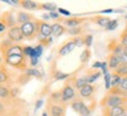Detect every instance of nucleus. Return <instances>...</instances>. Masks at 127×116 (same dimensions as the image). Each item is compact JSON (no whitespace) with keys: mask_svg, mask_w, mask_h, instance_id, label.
<instances>
[{"mask_svg":"<svg viewBox=\"0 0 127 116\" xmlns=\"http://www.w3.org/2000/svg\"><path fill=\"white\" fill-rule=\"evenodd\" d=\"M127 104V98L119 96L115 94L107 93L104 97L100 100V107L101 109L104 108H114V107H120V106H126Z\"/></svg>","mask_w":127,"mask_h":116,"instance_id":"obj_1","label":"nucleus"},{"mask_svg":"<svg viewBox=\"0 0 127 116\" xmlns=\"http://www.w3.org/2000/svg\"><path fill=\"white\" fill-rule=\"evenodd\" d=\"M23 35L27 40H33L38 36V29H39V20H32L30 23H26L20 26Z\"/></svg>","mask_w":127,"mask_h":116,"instance_id":"obj_2","label":"nucleus"},{"mask_svg":"<svg viewBox=\"0 0 127 116\" xmlns=\"http://www.w3.org/2000/svg\"><path fill=\"white\" fill-rule=\"evenodd\" d=\"M5 62L7 63L8 66H12L14 68L18 69H27V61H26V56L24 54H19V55H9L4 58Z\"/></svg>","mask_w":127,"mask_h":116,"instance_id":"obj_3","label":"nucleus"},{"mask_svg":"<svg viewBox=\"0 0 127 116\" xmlns=\"http://www.w3.org/2000/svg\"><path fill=\"white\" fill-rule=\"evenodd\" d=\"M77 97V90L72 87L71 83H66L64 86V88L60 90V102L67 103L73 101Z\"/></svg>","mask_w":127,"mask_h":116,"instance_id":"obj_4","label":"nucleus"},{"mask_svg":"<svg viewBox=\"0 0 127 116\" xmlns=\"http://www.w3.org/2000/svg\"><path fill=\"white\" fill-rule=\"evenodd\" d=\"M7 39L9 41H12L13 44H19V42H21V41L25 39L23 35V32H21V28L20 26H13L8 28V31H7Z\"/></svg>","mask_w":127,"mask_h":116,"instance_id":"obj_5","label":"nucleus"},{"mask_svg":"<svg viewBox=\"0 0 127 116\" xmlns=\"http://www.w3.org/2000/svg\"><path fill=\"white\" fill-rule=\"evenodd\" d=\"M95 92H96V86L93 83V85H90L87 83L82 87L81 89L78 90V95L79 97L82 98V100H88V98H93L95 95Z\"/></svg>","mask_w":127,"mask_h":116,"instance_id":"obj_6","label":"nucleus"},{"mask_svg":"<svg viewBox=\"0 0 127 116\" xmlns=\"http://www.w3.org/2000/svg\"><path fill=\"white\" fill-rule=\"evenodd\" d=\"M126 110H127V104L114 108H104L102 109V116H124Z\"/></svg>","mask_w":127,"mask_h":116,"instance_id":"obj_7","label":"nucleus"},{"mask_svg":"<svg viewBox=\"0 0 127 116\" xmlns=\"http://www.w3.org/2000/svg\"><path fill=\"white\" fill-rule=\"evenodd\" d=\"M47 109H48L47 113L50 116H65V113H66L65 106H61L58 103L50 102L47 104Z\"/></svg>","mask_w":127,"mask_h":116,"instance_id":"obj_8","label":"nucleus"},{"mask_svg":"<svg viewBox=\"0 0 127 116\" xmlns=\"http://www.w3.org/2000/svg\"><path fill=\"white\" fill-rule=\"evenodd\" d=\"M38 35L41 36V38H51L52 36V25H50L46 21H40L39 20Z\"/></svg>","mask_w":127,"mask_h":116,"instance_id":"obj_9","label":"nucleus"},{"mask_svg":"<svg viewBox=\"0 0 127 116\" xmlns=\"http://www.w3.org/2000/svg\"><path fill=\"white\" fill-rule=\"evenodd\" d=\"M1 23H4L6 27H11L17 26V19L14 17V14L12 11H7V12H4L2 15H1Z\"/></svg>","mask_w":127,"mask_h":116,"instance_id":"obj_10","label":"nucleus"},{"mask_svg":"<svg viewBox=\"0 0 127 116\" xmlns=\"http://www.w3.org/2000/svg\"><path fill=\"white\" fill-rule=\"evenodd\" d=\"M74 48H77L75 47V44H74V40H68L66 41L64 45L60 46L59 50H58V54H59L60 56H66L68 54H71L74 50Z\"/></svg>","mask_w":127,"mask_h":116,"instance_id":"obj_11","label":"nucleus"},{"mask_svg":"<svg viewBox=\"0 0 127 116\" xmlns=\"http://www.w3.org/2000/svg\"><path fill=\"white\" fill-rule=\"evenodd\" d=\"M15 19H17V25H18V26H21V25H24V23H30V21H32V20H34L35 18H34L31 13H28V12L20 11V12L17 13Z\"/></svg>","mask_w":127,"mask_h":116,"instance_id":"obj_12","label":"nucleus"},{"mask_svg":"<svg viewBox=\"0 0 127 116\" xmlns=\"http://www.w3.org/2000/svg\"><path fill=\"white\" fill-rule=\"evenodd\" d=\"M86 21V18H68L64 20L63 25L67 28H74V27H80L81 23Z\"/></svg>","mask_w":127,"mask_h":116,"instance_id":"obj_13","label":"nucleus"},{"mask_svg":"<svg viewBox=\"0 0 127 116\" xmlns=\"http://www.w3.org/2000/svg\"><path fill=\"white\" fill-rule=\"evenodd\" d=\"M19 5L24 9H27V11H39L40 9V4L36 1H33V0H21V1H19Z\"/></svg>","mask_w":127,"mask_h":116,"instance_id":"obj_14","label":"nucleus"},{"mask_svg":"<svg viewBox=\"0 0 127 116\" xmlns=\"http://www.w3.org/2000/svg\"><path fill=\"white\" fill-rule=\"evenodd\" d=\"M108 50L109 54H113L115 56H119L124 53V46L120 45L119 41H112L111 44H108Z\"/></svg>","mask_w":127,"mask_h":116,"instance_id":"obj_15","label":"nucleus"},{"mask_svg":"<svg viewBox=\"0 0 127 116\" xmlns=\"http://www.w3.org/2000/svg\"><path fill=\"white\" fill-rule=\"evenodd\" d=\"M92 23H94L95 25H98V26L102 27V28H106V26L108 25V23L111 21V19L108 17H106V15H95V17H92L90 18Z\"/></svg>","mask_w":127,"mask_h":116,"instance_id":"obj_16","label":"nucleus"},{"mask_svg":"<svg viewBox=\"0 0 127 116\" xmlns=\"http://www.w3.org/2000/svg\"><path fill=\"white\" fill-rule=\"evenodd\" d=\"M66 31H67V28L64 26L63 23H54L52 25V36H54V38H59V36L64 35L66 33Z\"/></svg>","mask_w":127,"mask_h":116,"instance_id":"obj_17","label":"nucleus"},{"mask_svg":"<svg viewBox=\"0 0 127 116\" xmlns=\"http://www.w3.org/2000/svg\"><path fill=\"white\" fill-rule=\"evenodd\" d=\"M85 106H86L85 101L80 97H75L73 101H71V108H72L77 114H80V112L85 108Z\"/></svg>","mask_w":127,"mask_h":116,"instance_id":"obj_18","label":"nucleus"},{"mask_svg":"<svg viewBox=\"0 0 127 116\" xmlns=\"http://www.w3.org/2000/svg\"><path fill=\"white\" fill-rule=\"evenodd\" d=\"M87 76L84 75V76H78V77H74L72 80V87L74 88L75 90H79L81 89L82 87L85 85H87Z\"/></svg>","mask_w":127,"mask_h":116,"instance_id":"obj_19","label":"nucleus"},{"mask_svg":"<svg viewBox=\"0 0 127 116\" xmlns=\"http://www.w3.org/2000/svg\"><path fill=\"white\" fill-rule=\"evenodd\" d=\"M107 66H108V69L114 71L119 66H121V65H120V61H119V58L115 56V55H113V54H109L108 59H107Z\"/></svg>","mask_w":127,"mask_h":116,"instance_id":"obj_20","label":"nucleus"},{"mask_svg":"<svg viewBox=\"0 0 127 116\" xmlns=\"http://www.w3.org/2000/svg\"><path fill=\"white\" fill-rule=\"evenodd\" d=\"M19 54H23V46L20 45H12L6 52L4 53V58L9 56V55H19Z\"/></svg>","mask_w":127,"mask_h":116,"instance_id":"obj_21","label":"nucleus"},{"mask_svg":"<svg viewBox=\"0 0 127 116\" xmlns=\"http://www.w3.org/2000/svg\"><path fill=\"white\" fill-rule=\"evenodd\" d=\"M9 81V73L6 69V67H4L2 65H0V85L7 83Z\"/></svg>","mask_w":127,"mask_h":116,"instance_id":"obj_22","label":"nucleus"},{"mask_svg":"<svg viewBox=\"0 0 127 116\" xmlns=\"http://www.w3.org/2000/svg\"><path fill=\"white\" fill-rule=\"evenodd\" d=\"M102 75L101 74V71L100 70H95V71H93V70H91V74H87V82L90 83V85H93L95 81L99 79L100 76Z\"/></svg>","mask_w":127,"mask_h":116,"instance_id":"obj_23","label":"nucleus"},{"mask_svg":"<svg viewBox=\"0 0 127 116\" xmlns=\"http://www.w3.org/2000/svg\"><path fill=\"white\" fill-rule=\"evenodd\" d=\"M91 56H92V52L90 50V48H85L81 52V54H80V62L84 63V65L90 61Z\"/></svg>","mask_w":127,"mask_h":116,"instance_id":"obj_24","label":"nucleus"},{"mask_svg":"<svg viewBox=\"0 0 127 116\" xmlns=\"http://www.w3.org/2000/svg\"><path fill=\"white\" fill-rule=\"evenodd\" d=\"M11 97V89L4 85H0V100H7Z\"/></svg>","mask_w":127,"mask_h":116,"instance_id":"obj_25","label":"nucleus"},{"mask_svg":"<svg viewBox=\"0 0 127 116\" xmlns=\"http://www.w3.org/2000/svg\"><path fill=\"white\" fill-rule=\"evenodd\" d=\"M40 9H45L48 12H55L58 11V6L54 2H42L40 4Z\"/></svg>","mask_w":127,"mask_h":116,"instance_id":"obj_26","label":"nucleus"},{"mask_svg":"<svg viewBox=\"0 0 127 116\" xmlns=\"http://www.w3.org/2000/svg\"><path fill=\"white\" fill-rule=\"evenodd\" d=\"M82 32H84V28L80 26V27H74V28H67L66 33L69 34V35L75 36V38H77V36H81Z\"/></svg>","mask_w":127,"mask_h":116,"instance_id":"obj_27","label":"nucleus"},{"mask_svg":"<svg viewBox=\"0 0 127 116\" xmlns=\"http://www.w3.org/2000/svg\"><path fill=\"white\" fill-rule=\"evenodd\" d=\"M25 74L27 76H34V77H36V79H41V73L38 69H35V68H27L26 70H25Z\"/></svg>","mask_w":127,"mask_h":116,"instance_id":"obj_28","label":"nucleus"},{"mask_svg":"<svg viewBox=\"0 0 127 116\" xmlns=\"http://www.w3.org/2000/svg\"><path fill=\"white\" fill-rule=\"evenodd\" d=\"M113 73L117 74V75H119V76H121V77L127 76V65H121V66H119Z\"/></svg>","mask_w":127,"mask_h":116,"instance_id":"obj_29","label":"nucleus"},{"mask_svg":"<svg viewBox=\"0 0 127 116\" xmlns=\"http://www.w3.org/2000/svg\"><path fill=\"white\" fill-rule=\"evenodd\" d=\"M121 76L117 75V74H112V80H111V88H117V87H119V85H120V82H121Z\"/></svg>","mask_w":127,"mask_h":116,"instance_id":"obj_30","label":"nucleus"},{"mask_svg":"<svg viewBox=\"0 0 127 116\" xmlns=\"http://www.w3.org/2000/svg\"><path fill=\"white\" fill-rule=\"evenodd\" d=\"M12 45H13V42H12V41H9L8 39H5V40H2L1 42H0V50H1L2 54H4Z\"/></svg>","mask_w":127,"mask_h":116,"instance_id":"obj_31","label":"nucleus"},{"mask_svg":"<svg viewBox=\"0 0 127 116\" xmlns=\"http://www.w3.org/2000/svg\"><path fill=\"white\" fill-rule=\"evenodd\" d=\"M71 77V74L68 73H63V71H55L54 73V79L55 80H66V79H69Z\"/></svg>","mask_w":127,"mask_h":116,"instance_id":"obj_32","label":"nucleus"},{"mask_svg":"<svg viewBox=\"0 0 127 116\" xmlns=\"http://www.w3.org/2000/svg\"><path fill=\"white\" fill-rule=\"evenodd\" d=\"M82 38H84V46H86V48H90L92 46V42H93V35L85 34V35H82Z\"/></svg>","mask_w":127,"mask_h":116,"instance_id":"obj_33","label":"nucleus"},{"mask_svg":"<svg viewBox=\"0 0 127 116\" xmlns=\"http://www.w3.org/2000/svg\"><path fill=\"white\" fill-rule=\"evenodd\" d=\"M118 25H119V23H118V20H117V19H113V20L111 19V21L108 23V25L106 26L105 29H106V31H114V29L118 27Z\"/></svg>","mask_w":127,"mask_h":116,"instance_id":"obj_34","label":"nucleus"},{"mask_svg":"<svg viewBox=\"0 0 127 116\" xmlns=\"http://www.w3.org/2000/svg\"><path fill=\"white\" fill-rule=\"evenodd\" d=\"M42 53H44V46L42 45H39L38 46H35L34 47V58H36V59H39L42 55Z\"/></svg>","mask_w":127,"mask_h":116,"instance_id":"obj_35","label":"nucleus"},{"mask_svg":"<svg viewBox=\"0 0 127 116\" xmlns=\"http://www.w3.org/2000/svg\"><path fill=\"white\" fill-rule=\"evenodd\" d=\"M104 79H105V88L107 90L111 89V80H112V74L111 73H107L104 75Z\"/></svg>","mask_w":127,"mask_h":116,"instance_id":"obj_36","label":"nucleus"},{"mask_svg":"<svg viewBox=\"0 0 127 116\" xmlns=\"http://www.w3.org/2000/svg\"><path fill=\"white\" fill-rule=\"evenodd\" d=\"M118 88L119 89H121L124 93L127 95V76H125V77L121 79V82H120V85H119Z\"/></svg>","mask_w":127,"mask_h":116,"instance_id":"obj_37","label":"nucleus"},{"mask_svg":"<svg viewBox=\"0 0 127 116\" xmlns=\"http://www.w3.org/2000/svg\"><path fill=\"white\" fill-rule=\"evenodd\" d=\"M119 42L120 45L124 46V47H127V33L125 31L120 34V39H119Z\"/></svg>","mask_w":127,"mask_h":116,"instance_id":"obj_38","label":"nucleus"},{"mask_svg":"<svg viewBox=\"0 0 127 116\" xmlns=\"http://www.w3.org/2000/svg\"><path fill=\"white\" fill-rule=\"evenodd\" d=\"M73 40H74V44H75V47H81V46H84V38H82V35L77 36V38H74Z\"/></svg>","mask_w":127,"mask_h":116,"instance_id":"obj_39","label":"nucleus"},{"mask_svg":"<svg viewBox=\"0 0 127 116\" xmlns=\"http://www.w3.org/2000/svg\"><path fill=\"white\" fill-rule=\"evenodd\" d=\"M100 71H101V74H102V75H105V74L109 73V71H108V66H107V62H101Z\"/></svg>","mask_w":127,"mask_h":116,"instance_id":"obj_40","label":"nucleus"},{"mask_svg":"<svg viewBox=\"0 0 127 116\" xmlns=\"http://www.w3.org/2000/svg\"><path fill=\"white\" fill-rule=\"evenodd\" d=\"M119 61H120V65H127V54L123 53L121 55H119Z\"/></svg>","mask_w":127,"mask_h":116,"instance_id":"obj_41","label":"nucleus"},{"mask_svg":"<svg viewBox=\"0 0 127 116\" xmlns=\"http://www.w3.org/2000/svg\"><path fill=\"white\" fill-rule=\"evenodd\" d=\"M57 12H58L60 15H65V17H69V15H71V12L67 11V9H65V8H58Z\"/></svg>","mask_w":127,"mask_h":116,"instance_id":"obj_42","label":"nucleus"},{"mask_svg":"<svg viewBox=\"0 0 127 116\" xmlns=\"http://www.w3.org/2000/svg\"><path fill=\"white\" fill-rule=\"evenodd\" d=\"M50 18L52 19V20H59L60 19V14L58 13V12H57V11H55V12H50Z\"/></svg>","mask_w":127,"mask_h":116,"instance_id":"obj_43","label":"nucleus"},{"mask_svg":"<svg viewBox=\"0 0 127 116\" xmlns=\"http://www.w3.org/2000/svg\"><path fill=\"white\" fill-rule=\"evenodd\" d=\"M38 63H39V59H36V58L30 59V65L32 66V68L36 67V66H38Z\"/></svg>","mask_w":127,"mask_h":116,"instance_id":"obj_44","label":"nucleus"},{"mask_svg":"<svg viewBox=\"0 0 127 116\" xmlns=\"http://www.w3.org/2000/svg\"><path fill=\"white\" fill-rule=\"evenodd\" d=\"M18 93H19V88H12L11 89V97L18 96Z\"/></svg>","mask_w":127,"mask_h":116,"instance_id":"obj_45","label":"nucleus"},{"mask_svg":"<svg viewBox=\"0 0 127 116\" xmlns=\"http://www.w3.org/2000/svg\"><path fill=\"white\" fill-rule=\"evenodd\" d=\"M42 103H44V101H42V100H38V101H36V102H35V107H34V112H36V110H38V109L42 106Z\"/></svg>","mask_w":127,"mask_h":116,"instance_id":"obj_46","label":"nucleus"},{"mask_svg":"<svg viewBox=\"0 0 127 116\" xmlns=\"http://www.w3.org/2000/svg\"><path fill=\"white\" fill-rule=\"evenodd\" d=\"M100 67H101V62H100V61H96V62L93 63L92 69H98V68H99V70H100Z\"/></svg>","mask_w":127,"mask_h":116,"instance_id":"obj_47","label":"nucleus"},{"mask_svg":"<svg viewBox=\"0 0 127 116\" xmlns=\"http://www.w3.org/2000/svg\"><path fill=\"white\" fill-rule=\"evenodd\" d=\"M5 112V103L2 102V100H0V115Z\"/></svg>","mask_w":127,"mask_h":116,"instance_id":"obj_48","label":"nucleus"},{"mask_svg":"<svg viewBox=\"0 0 127 116\" xmlns=\"http://www.w3.org/2000/svg\"><path fill=\"white\" fill-rule=\"evenodd\" d=\"M41 18L44 19L45 21H47V20H51V18H50V14H48V13H44V14H42V15H41ZM44 20H42V21H44Z\"/></svg>","mask_w":127,"mask_h":116,"instance_id":"obj_49","label":"nucleus"},{"mask_svg":"<svg viewBox=\"0 0 127 116\" xmlns=\"http://www.w3.org/2000/svg\"><path fill=\"white\" fill-rule=\"evenodd\" d=\"M113 12H114V9L108 8V9H104L101 13H102V14H109V13H113Z\"/></svg>","mask_w":127,"mask_h":116,"instance_id":"obj_50","label":"nucleus"},{"mask_svg":"<svg viewBox=\"0 0 127 116\" xmlns=\"http://www.w3.org/2000/svg\"><path fill=\"white\" fill-rule=\"evenodd\" d=\"M6 28H7V27L5 26L4 23H1V21H0V33H2V32H5L6 31Z\"/></svg>","mask_w":127,"mask_h":116,"instance_id":"obj_51","label":"nucleus"},{"mask_svg":"<svg viewBox=\"0 0 127 116\" xmlns=\"http://www.w3.org/2000/svg\"><path fill=\"white\" fill-rule=\"evenodd\" d=\"M41 116H48V113H47V112H44Z\"/></svg>","mask_w":127,"mask_h":116,"instance_id":"obj_52","label":"nucleus"},{"mask_svg":"<svg viewBox=\"0 0 127 116\" xmlns=\"http://www.w3.org/2000/svg\"><path fill=\"white\" fill-rule=\"evenodd\" d=\"M124 31L127 33V21H126V26H125V29H124Z\"/></svg>","mask_w":127,"mask_h":116,"instance_id":"obj_53","label":"nucleus"},{"mask_svg":"<svg viewBox=\"0 0 127 116\" xmlns=\"http://www.w3.org/2000/svg\"><path fill=\"white\" fill-rule=\"evenodd\" d=\"M2 63V58H0V65Z\"/></svg>","mask_w":127,"mask_h":116,"instance_id":"obj_54","label":"nucleus"},{"mask_svg":"<svg viewBox=\"0 0 127 116\" xmlns=\"http://www.w3.org/2000/svg\"><path fill=\"white\" fill-rule=\"evenodd\" d=\"M126 116H127V110H126Z\"/></svg>","mask_w":127,"mask_h":116,"instance_id":"obj_55","label":"nucleus"}]
</instances>
